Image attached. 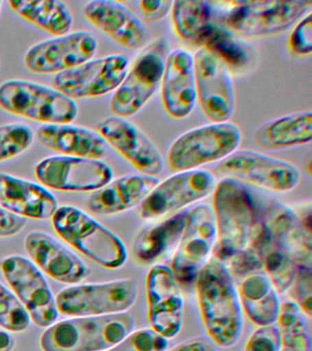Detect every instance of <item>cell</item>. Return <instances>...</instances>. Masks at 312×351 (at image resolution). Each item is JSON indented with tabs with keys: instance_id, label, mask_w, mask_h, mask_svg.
Wrapping results in <instances>:
<instances>
[{
	"instance_id": "d6a6232c",
	"label": "cell",
	"mask_w": 312,
	"mask_h": 351,
	"mask_svg": "<svg viewBox=\"0 0 312 351\" xmlns=\"http://www.w3.org/2000/svg\"><path fill=\"white\" fill-rule=\"evenodd\" d=\"M280 351H311L306 315L294 301L281 304L278 320Z\"/></svg>"
},
{
	"instance_id": "e0dca14e",
	"label": "cell",
	"mask_w": 312,
	"mask_h": 351,
	"mask_svg": "<svg viewBox=\"0 0 312 351\" xmlns=\"http://www.w3.org/2000/svg\"><path fill=\"white\" fill-rule=\"evenodd\" d=\"M146 293L150 328L166 339H173L182 330L184 301L171 267L158 263L150 268Z\"/></svg>"
},
{
	"instance_id": "603a6c76",
	"label": "cell",
	"mask_w": 312,
	"mask_h": 351,
	"mask_svg": "<svg viewBox=\"0 0 312 351\" xmlns=\"http://www.w3.org/2000/svg\"><path fill=\"white\" fill-rule=\"evenodd\" d=\"M0 206L25 219L53 218L58 202L39 184L0 172Z\"/></svg>"
},
{
	"instance_id": "9c48e42d",
	"label": "cell",
	"mask_w": 312,
	"mask_h": 351,
	"mask_svg": "<svg viewBox=\"0 0 312 351\" xmlns=\"http://www.w3.org/2000/svg\"><path fill=\"white\" fill-rule=\"evenodd\" d=\"M224 18L235 34L263 37L289 29L311 12V0H264L232 2Z\"/></svg>"
},
{
	"instance_id": "d6986e66",
	"label": "cell",
	"mask_w": 312,
	"mask_h": 351,
	"mask_svg": "<svg viewBox=\"0 0 312 351\" xmlns=\"http://www.w3.org/2000/svg\"><path fill=\"white\" fill-rule=\"evenodd\" d=\"M95 131L141 174L158 177L165 161L152 139L128 118L111 117L100 121Z\"/></svg>"
},
{
	"instance_id": "30bf717a",
	"label": "cell",
	"mask_w": 312,
	"mask_h": 351,
	"mask_svg": "<svg viewBox=\"0 0 312 351\" xmlns=\"http://www.w3.org/2000/svg\"><path fill=\"white\" fill-rule=\"evenodd\" d=\"M138 295V282L125 278L64 288L56 300L62 315L94 317L127 312L136 303Z\"/></svg>"
},
{
	"instance_id": "ab89813d",
	"label": "cell",
	"mask_w": 312,
	"mask_h": 351,
	"mask_svg": "<svg viewBox=\"0 0 312 351\" xmlns=\"http://www.w3.org/2000/svg\"><path fill=\"white\" fill-rule=\"evenodd\" d=\"M243 351H280V336L278 326L259 328L249 337Z\"/></svg>"
},
{
	"instance_id": "44dd1931",
	"label": "cell",
	"mask_w": 312,
	"mask_h": 351,
	"mask_svg": "<svg viewBox=\"0 0 312 351\" xmlns=\"http://www.w3.org/2000/svg\"><path fill=\"white\" fill-rule=\"evenodd\" d=\"M164 108L175 119H184L197 104L194 55L188 49H172L167 58L160 84Z\"/></svg>"
},
{
	"instance_id": "ac0fdd59",
	"label": "cell",
	"mask_w": 312,
	"mask_h": 351,
	"mask_svg": "<svg viewBox=\"0 0 312 351\" xmlns=\"http://www.w3.org/2000/svg\"><path fill=\"white\" fill-rule=\"evenodd\" d=\"M97 48L92 32H70L35 44L26 52L24 63L34 73L58 74L92 60Z\"/></svg>"
},
{
	"instance_id": "8992f818",
	"label": "cell",
	"mask_w": 312,
	"mask_h": 351,
	"mask_svg": "<svg viewBox=\"0 0 312 351\" xmlns=\"http://www.w3.org/2000/svg\"><path fill=\"white\" fill-rule=\"evenodd\" d=\"M171 51L165 37L156 38L141 49L130 66L124 81L112 96L110 109L115 117H132L149 103L160 87Z\"/></svg>"
},
{
	"instance_id": "ba28073f",
	"label": "cell",
	"mask_w": 312,
	"mask_h": 351,
	"mask_svg": "<svg viewBox=\"0 0 312 351\" xmlns=\"http://www.w3.org/2000/svg\"><path fill=\"white\" fill-rule=\"evenodd\" d=\"M213 174L275 193L293 191L301 177L300 169L291 162L251 149L235 151L219 162Z\"/></svg>"
},
{
	"instance_id": "bcb514c9",
	"label": "cell",
	"mask_w": 312,
	"mask_h": 351,
	"mask_svg": "<svg viewBox=\"0 0 312 351\" xmlns=\"http://www.w3.org/2000/svg\"><path fill=\"white\" fill-rule=\"evenodd\" d=\"M15 347V339L9 332L0 329V351H12Z\"/></svg>"
},
{
	"instance_id": "f35d334b",
	"label": "cell",
	"mask_w": 312,
	"mask_h": 351,
	"mask_svg": "<svg viewBox=\"0 0 312 351\" xmlns=\"http://www.w3.org/2000/svg\"><path fill=\"white\" fill-rule=\"evenodd\" d=\"M290 51L298 56H309L312 52L311 12L295 24L289 40Z\"/></svg>"
},
{
	"instance_id": "7dc6e473",
	"label": "cell",
	"mask_w": 312,
	"mask_h": 351,
	"mask_svg": "<svg viewBox=\"0 0 312 351\" xmlns=\"http://www.w3.org/2000/svg\"><path fill=\"white\" fill-rule=\"evenodd\" d=\"M301 166H302V169L304 171L306 172V174L309 176V178H311L312 176V153L311 151L307 153L305 156H303L302 161H301Z\"/></svg>"
},
{
	"instance_id": "7402d4cb",
	"label": "cell",
	"mask_w": 312,
	"mask_h": 351,
	"mask_svg": "<svg viewBox=\"0 0 312 351\" xmlns=\"http://www.w3.org/2000/svg\"><path fill=\"white\" fill-rule=\"evenodd\" d=\"M25 249L35 265L51 278L75 285L88 273L83 261L48 233L34 230L25 238Z\"/></svg>"
},
{
	"instance_id": "cb8c5ba5",
	"label": "cell",
	"mask_w": 312,
	"mask_h": 351,
	"mask_svg": "<svg viewBox=\"0 0 312 351\" xmlns=\"http://www.w3.org/2000/svg\"><path fill=\"white\" fill-rule=\"evenodd\" d=\"M160 181L149 175L123 176L95 191L88 200V208L101 216L125 213L141 205Z\"/></svg>"
},
{
	"instance_id": "60d3db41",
	"label": "cell",
	"mask_w": 312,
	"mask_h": 351,
	"mask_svg": "<svg viewBox=\"0 0 312 351\" xmlns=\"http://www.w3.org/2000/svg\"><path fill=\"white\" fill-rule=\"evenodd\" d=\"M229 262V270L232 277H237V278L243 279L250 274L259 273L263 270L259 254L249 246L232 257Z\"/></svg>"
},
{
	"instance_id": "836d02e7",
	"label": "cell",
	"mask_w": 312,
	"mask_h": 351,
	"mask_svg": "<svg viewBox=\"0 0 312 351\" xmlns=\"http://www.w3.org/2000/svg\"><path fill=\"white\" fill-rule=\"evenodd\" d=\"M175 32L184 40L193 41L211 23L212 3L196 0H177L171 8Z\"/></svg>"
},
{
	"instance_id": "f6af8a7d",
	"label": "cell",
	"mask_w": 312,
	"mask_h": 351,
	"mask_svg": "<svg viewBox=\"0 0 312 351\" xmlns=\"http://www.w3.org/2000/svg\"><path fill=\"white\" fill-rule=\"evenodd\" d=\"M298 214V219H300L301 226L303 230H305L307 234L309 237L312 238L311 236V203L305 204L302 207L298 208V211H296Z\"/></svg>"
},
{
	"instance_id": "8d00e7d4",
	"label": "cell",
	"mask_w": 312,
	"mask_h": 351,
	"mask_svg": "<svg viewBox=\"0 0 312 351\" xmlns=\"http://www.w3.org/2000/svg\"><path fill=\"white\" fill-rule=\"evenodd\" d=\"M169 340L152 328L132 331L114 347L106 351H166Z\"/></svg>"
},
{
	"instance_id": "5b68a950",
	"label": "cell",
	"mask_w": 312,
	"mask_h": 351,
	"mask_svg": "<svg viewBox=\"0 0 312 351\" xmlns=\"http://www.w3.org/2000/svg\"><path fill=\"white\" fill-rule=\"evenodd\" d=\"M243 133L237 123H211L180 134L169 147L167 164L172 172L198 169L221 162L242 143Z\"/></svg>"
},
{
	"instance_id": "83f0119b",
	"label": "cell",
	"mask_w": 312,
	"mask_h": 351,
	"mask_svg": "<svg viewBox=\"0 0 312 351\" xmlns=\"http://www.w3.org/2000/svg\"><path fill=\"white\" fill-rule=\"evenodd\" d=\"M188 211H178L139 232L133 243V255L136 262L150 265L165 256L175 244L179 243L184 230Z\"/></svg>"
},
{
	"instance_id": "b9f144b4",
	"label": "cell",
	"mask_w": 312,
	"mask_h": 351,
	"mask_svg": "<svg viewBox=\"0 0 312 351\" xmlns=\"http://www.w3.org/2000/svg\"><path fill=\"white\" fill-rule=\"evenodd\" d=\"M172 0H142L139 3L142 16L147 23L158 22L171 12Z\"/></svg>"
},
{
	"instance_id": "7a4b0ae2",
	"label": "cell",
	"mask_w": 312,
	"mask_h": 351,
	"mask_svg": "<svg viewBox=\"0 0 312 351\" xmlns=\"http://www.w3.org/2000/svg\"><path fill=\"white\" fill-rule=\"evenodd\" d=\"M213 210L217 229L213 257L226 263L248 248L260 216L250 189L232 178L216 184Z\"/></svg>"
},
{
	"instance_id": "e575fe53",
	"label": "cell",
	"mask_w": 312,
	"mask_h": 351,
	"mask_svg": "<svg viewBox=\"0 0 312 351\" xmlns=\"http://www.w3.org/2000/svg\"><path fill=\"white\" fill-rule=\"evenodd\" d=\"M34 141V132L29 125L10 123L0 126V162L20 156Z\"/></svg>"
},
{
	"instance_id": "74e56055",
	"label": "cell",
	"mask_w": 312,
	"mask_h": 351,
	"mask_svg": "<svg viewBox=\"0 0 312 351\" xmlns=\"http://www.w3.org/2000/svg\"><path fill=\"white\" fill-rule=\"evenodd\" d=\"M312 274L311 266L297 265L292 293L295 303L300 306L306 317L312 315Z\"/></svg>"
},
{
	"instance_id": "52a82bcc",
	"label": "cell",
	"mask_w": 312,
	"mask_h": 351,
	"mask_svg": "<svg viewBox=\"0 0 312 351\" xmlns=\"http://www.w3.org/2000/svg\"><path fill=\"white\" fill-rule=\"evenodd\" d=\"M0 108L45 125L72 123L77 118L75 100L56 88L10 80L0 85Z\"/></svg>"
},
{
	"instance_id": "f1b7e54d",
	"label": "cell",
	"mask_w": 312,
	"mask_h": 351,
	"mask_svg": "<svg viewBox=\"0 0 312 351\" xmlns=\"http://www.w3.org/2000/svg\"><path fill=\"white\" fill-rule=\"evenodd\" d=\"M238 293L243 312L254 325H275L281 308L279 293L267 274L261 271L245 277Z\"/></svg>"
},
{
	"instance_id": "f546056e",
	"label": "cell",
	"mask_w": 312,
	"mask_h": 351,
	"mask_svg": "<svg viewBox=\"0 0 312 351\" xmlns=\"http://www.w3.org/2000/svg\"><path fill=\"white\" fill-rule=\"evenodd\" d=\"M249 247L259 254L268 278L278 293L287 292L294 281L297 263L271 235L260 218L254 228Z\"/></svg>"
},
{
	"instance_id": "2e32d148",
	"label": "cell",
	"mask_w": 312,
	"mask_h": 351,
	"mask_svg": "<svg viewBox=\"0 0 312 351\" xmlns=\"http://www.w3.org/2000/svg\"><path fill=\"white\" fill-rule=\"evenodd\" d=\"M35 175L43 185L56 191H97L113 180V170L103 160L54 156L43 159Z\"/></svg>"
},
{
	"instance_id": "4dcf8cb0",
	"label": "cell",
	"mask_w": 312,
	"mask_h": 351,
	"mask_svg": "<svg viewBox=\"0 0 312 351\" xmlns=\"http://www.w3.org/2000/svg\"><path fill=\"white\" fill-rule=\"evenodd\" d=\"M193 43L220 58L231 71L245 70L253 60V49L248 43L228 27L212 22L199 33Z\"/></svg>"
},
{
	"instance_id": "d4e9b609",
	"label": "cell",
	"mask_w": 312,
	"mask_h": 351,
	"mask_svg": "<svg viewBox=\"0 0 312 351\" xmlns=\"http://www.w3.org/2000/svg\"><path fill=\"white\" fill-rule=\"evenodd\" d=\"M39 142L61 156L102 160L108 154V143L92 129L71 125H43L37 131Z\"/></svg>"
},
{
	"instance_id": "484cf974",
	"label": "cell",
	"mask_w": 312,
	"mask_h": 351,
	"mask_svg": "<svg viewBox=\"0 0 312 351\" xmlns=\"http://www.w3.org/2000/svg\"><path fill=\"white\" fill-rule=\"evenodd\" d=\"M271 235L297 265L311 266L312 238L303 230L296 210L278 200H271L261 217Z\"/></svg>"
},
{
	"instance_id": "7bdbcfd3",
	"label": "cell",
	"mask_w": 312,
	"mask_h": 351,
	"mask_svg": "<svg viewBox=\"0 0 312 351\" xmlns=\"http://www.w3.org/2000/svg\"><path fill=\"white\" fill-rule=\"evenodd\" d=\"M26 224L27 219L16 215L0 206V237H10L18 234Z\"/></svg>"
},
{
	"instance_id": "1f68e13d",
	"label": "cell",
	"mask_w": 312,
	"mask_h": 351,
	"mask_svg": "<svg viewBox=\"0 0 312 351\" xmlns=\"http://www.w3.org/2000/svg\"><path fill=\"white\" fill-rule=\"evenodd\" d=\"M9 4L23 19L56 37L72 29V11L61 0H10Z\"/></svg>"
},
{
	"instance_id": "277c9868",
	"label": "cell",
	"mask_w": 312,
	"mask_h": 351,
	"mask_svg": "<svg viewBox=\"0 0 312 351\" xmlns=\"http://www.w3.org/2000/svg\"><path fill=\"white\" fill-rule=\"evenodd\" d=\"M53 224L65 241L102 267L114 270L127 263L128 250L121 239L80 208L61 206Z\"/></svg>"
},
{
	"instance_id": "3957f363",
	"label": "cell",
	"mask_w": 312,
	"mask_h": 351,
	"mask_svg": "<svg viewBox=\"0 0 312 351\" xmlns=\"http://www.w3.org/2000/svg\"><path fill=\"white\" fill-rule=\"evenodd\" d=\"M135 328L128 312L62 320L43 332V351H105L124 339Z\"/></svg>"
},
{
	"instance_id": "5bb4252c",
	"label": "cell",
	"mask_w": 312,
	"mask_h": 351,
	"mask_svg": "<svg viewBox=\"0 0 312 351\" xmlns=\"http://www.w3.org/2000/svg\"><path fill=\"white\" fill-rule=\"evenodd\" d=\"M197 101L211 123L229 122L237 97L232 71L217 56L200 48L194 55Z\"/></svg>"
},
{
	"instance_id": "6da1fadb",
	"label": "cell",
	"mask_w": 312,
	"mask_h": 351,
	"mask_svg": "<svg viewBox=\"0 0 312 351\" xmlns=\"http://www.w3.org/2000/svg\"><path fill=\"white\" fill-rule=\"evenodd\" d=\"M196 295L208 337L216 347L231 348L243 330L242 306L234 277L226 263L212 257L200 271Z\"/></svg>"
},
{
	"instance_id": "7c38bea8",
	"label": "cell",
	"mask_w": 312,
	"mask_h": 351,
	"mask_svg": "<svg viewBox=\"0 0 312 351\" xmlns=\"http://www.w3.org/2000/svg\"><path fill=\"white\" fill-rule=\"evenodd\" d=\"M216 184V177L209 170L176 172L153 189L139 206V215L145 221H152L176 213L209 196Z\"/></svg>"
},
{
	"instance_id": "9a60e30c",
	"label": "cell",
	"mask_w": 312,
	"mask_h": 351,
	"mask_svg": "<svg viewBox=\"0 0 312 351\" xmlns=\"http://www.w3.org/2000/svg\"><path fill=\"white\" fill-rule=\"evenodd\" d=\"M130 62L122 54L92 59L56 74V89L73 99L99 97L115 92L127 75Z\"/></svg>"
},
{
	"instance_id": "4316f807",
	"label": "cell",
	"mask_w": 312,
	"mask_h": 351,
	"mask_svg": "<svg viewBox=\"0 0 312 351\" xmlns=\"http://www.w3.org/2000/svg\"><path fill=\"white\" fill-rule=\"evenodd\" d=\"M312 140L311 111L292 112L267 121L256 129L253 142L260 149L276 151L309 144Z\"/></svg>"
},
{
	"instance_id": "ee69618b",
	"label": "cell",
	"mask_w": 312,
	"mask_h": 351,
	"mask_svg": "<svg viewBox=\"0 0 312 351\" xmlns=\"http://www.w3.org/2000/svg\"><path fill=\"white\" fill-rule=\"evenodd\" d=\"M166 351H217V347L209 337H198L180 343Z\"/></svg>"
},
{
	"instance_id": "c3c4849f",
	"label": "cell",
	"mask_w": 312,
	"mask_h": 351,
	"mask_svg": "<svg viewBox=\"0 0 312 351\" xmlns=\"http://www.w3.org/2000/svg\"><path fill=\"white\" fill-rule=\"evenodd\" d=\"M2 4H3V2L0 1V12H1Z\"/></svg>"
},
{
	"instance_id": "4fadbf2b",
	"label": "cell",
	"mask_w": 312,
	"mask_h": 351,
	"mask_svg": "<svg viewBox=\"0 0 312 351\" xmlns=\"http://www.w3.org/2000/svg\"><path fill=\"white\" fill-rule=\"evenodd\" d=\"M0 270L32 322L40 328L53 325L59 317L56 300L38 266L28 258L12 255L0 262Z\"/></svg>"
},
{
	"instance_id": "d590c367",
	"label": "cell",
	"mask_w": 312,
	"mask_h": 351,
	"mask_svg": "<svg viewBox=\"0 0 312 351\" xmlns=\"http://www.w3.org/2000/svg\"><path fill=\"white\" fill-rule=\"evenodd\" d=\"M31 317L14 293L0 282V326L8 331H25Z\"/></svg>"
},
{
	"instance_id": "8fae6325",
	"label": "cell",
	"mask_w": 312,
	"mask_h": 351,
	"mask_svg": "<svg viewBox=\"0 0 312 351\" xmlns=\"http://www.w3.org/2000/svg\"><path fill=\"white\" fill-rule=\"evenodd\" d=\"M217 240L213 208L206 204L188 211L185 227L171 263V270L179 284L190 285L210 260Z\"/></svg>"
},
{
	"instance_id": "ffe728a7",
	"label": "cell",
	"mask_w": 312,
	"mask_h": 351,
	"mask_svg": "<svg viewBox=\"0 0 312 351\" xmlns=\"http://www.w3.org/2000/svg\"><path fill=\"white\" fill-rule=\"evenodd\" d=\"M84 12L93 26L123 48L139 51L149 43L143 21L122 3L93 0L84 5Z\"/></svg>"
}]
</instances>
